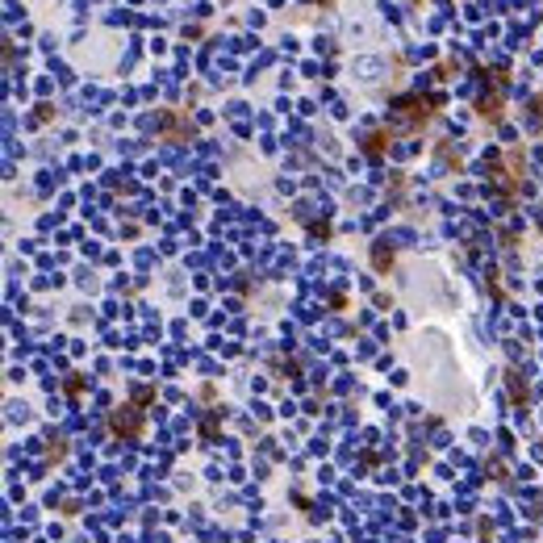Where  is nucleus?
Listing matches in <instances>:
<instances>
[{
    "instance_id": "obj_2",
    "label": "nucleus",
    "mask_w": 543,
    "mask_h": 543,
    "mask_svg": "<svg viewBox=\"0 0 543 543\" xmlns=\"http://www.w3.org/2000/svg\"><path fill=\"white\" fill-rule=\"evenodd\" d=\"M113 431H117L122 439H138V435H142V409L122 406L117 414H113Z\"/></svg>"
},
{
    "instance_id": "obj_1",
    "label": "nucleus",
    "mask_w": 543,
    "mask_h": 543,
    "mask_svg": "<svg viewBox=\"0 0 543 543\" xmlns=\"http://www.w3.org/2000/svg\"><path fill=\"white\" fill-rule=\"evenodd\" d=\"M431 105H435V100H422V96H402V100L393 105V117H397V122H406L402 130H414V126H422V122L431 117Z\"/></svg>"
}]
</instances>
